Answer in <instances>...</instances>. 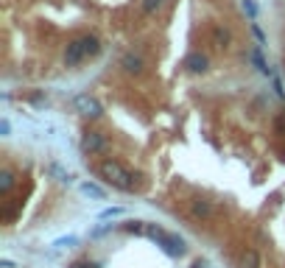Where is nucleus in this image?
I'll use <instances>...</instances> for the list:
<instances>
[{"mask_svg": "<svg viewBox=\"0 0 285 268\" xmlns=\"http://www.w3.org/2000/svg\"><path fill=\"white\" fill-rule=\"evenodd\" d=\"M76 243H79V238H76V235H67V238H59L53 246H76Z\"/></svg>", "mask_w": 285, "mask_h": 268, "instance_id": "nucleus-18", "label": "nucleus"}, {"mask_svg": "<svg viewBox=\"0 0 285 268\" xmlns=\"http://www.w3.org/2000/svg\"><path fill=\"white\" fill-rule=\"evenodd\" d=\"M98 173H101V179H104L107 184H112L115 190L135 193V176H132L121 162H115V159H104V162L98 165Z\"/></svg>", "mask_w": 285, "mask_h": 268, "instance_id": "nucleus-1", "label": "nucleus"}, {"mask_svg": "<svg viewBox=\"0 0 285 268\" xmlns=\"http://www.w3.org/2000/svg\"><path fill=\"white\" fill-rule=\"evenodd\" d=\"M252 62H255V67H257L260 73H266V76H277V73H274V70L269 67V64L263 62V53H260V48H255V50H252Z\"/></svg>", "mask_w": 285, "mask_h": 268, "instance_id": "nucleus-13", "label": "nucleus"}, {"mask_svg": "<svg viewBox=\"0 0 285 268\" xmlns=\"http://www.w3.org/2000/svg\"><path fill=\"white\" fill-rule=\"evenodd\" d=\"M73 106H76V112H79V115H84V118H93V120L101 118V112H104L98 101H95L93 95H87V92L76 95V98H73Z\"/></svg>", "mask_w": 285, "mask_h": 268, "instance_id": "nucleus-3", "label": "nucleus"}, {"mask_svg": "<svg viewBox=\"0 0 285 268\" xmlns=\"http://www.w3.org/2000/svg\"><path fill=\"white\" fill-rule=\"evenodd\" d=\"M145 235H148L151 240H157V243H159V246H162L168 254H171V257H179V254H185V240L179 238V235L165 232L162 226L148 224V226H145Z\"/></svg>", "mask_w": 285, "mask_h": 268, "instance_id": "nucleus-2", "label": "nucleus"}, {"mask_svg": "<svg viewBox=\"0 0 285 268\" xmlns=\"http://www.w3.org/2000/svg\"><path fill=\"white\" fill-rule=\"evenodd\" d=\"M243 11L249 14V20H257V3L255 0H243Z\"/></svg>", "mask_w": 285, "mask_h": 268, "instance_id": "nucleus-17", "label": "nucleus"}, {"mask_svg": "<svg viewBox=\"0 0 285 268\" xmlns=\"http://www.w3.org/2000/svg\"><path fill=\"white\" fill-rule=\"evenodd\" d=\"M190 212H193V218H213V204L196 198V201L190 204Z\"/></svg>", "mask_w": 285, "mask_h": 268, "instance_id": "nucleus-8", "label": "nucleus"}, {"mask_svg": "<svg viewBox=\"0 0 285 268\" xmlns=\"http://www.w3.org/2000/svg\"><path fill=\"white\" fill-rule=\"evenodd\" d=\"M84 59H87V53H84L81 39H73V42L67 45V50H64V64H67V67H76V64H81Z\"/></svg>", "mask_w": 285, "mask_h": 268, "instance_id": "nucleus-6", "label": "nucleus"}, {"mask_svg": "<svg viewBox=\"0 0 285 268\" xmlns=\"http://www.w3.org/2000/svg\"><path fill=\"white\" fill-rule=\"evenodd\" d=\"M8 132H11V123L3 118V123H0V134H3V137H8Z\"/></svg>", "mask_w": 285, "mask_h": 268, "instance_id": "nucleus-22", "label": "nucleus"}, {"mask_svg": "<svg viewBox=\"0 0 285 268\" xmlns=\"http://www.w3.org/2000/svg\"><path fill=\"white\" fill-rule=\"evenodd\" d=\"M81 45H84L87 59H90V56H98V53H101V39H98V36H93V34L81 36Z\"/></svg>", "mask_w": 285, "mask_h": 268, "instance_id": "nucleus-9", "label": "nucleus"}, {"mask_svg": "<svg viewBox=\"0 0 285 268\" xmlns=\"http://www.w3.org/2000/svg\"><path fill=\"white\" fill-rule=\"evenodd\" d=\"M241 268H260V252L257 249H246L241 257Z\"/></svg>", "mask_w": 285, "mask_h": 268, "instance_id": "nucleus-11", "label": "nucleus"}, {"mask_svg": "<svg viewBox=\"0 0 285 268\" xmlns=\"http://www.w3.org/2000/svg\"><path fill=\"white\" fill-rule=\"evenodd\" d=\"M11 187H14V173H11V170H3V173H0V193H8Z\"/></svg>", "mask_w": 285, "mask_h": 268, "instance_id": "nucleus-14", "label": "nucleus"}, {"mask_svg": "<svg viewBox=\"0 0 285 268\" xmlns=\"http://www.w3.org/2000/svg\"><path fill=\"white\" fill-rule=\"evenodd\" d=\"M50 173H53V176H56L59 179V182H62V184H73V179H76V176H73V173H70V170H64L62 168V165H59V162H53V165H50Z\"/></svg>", "mask_w": 285, "mask_h": 268, "instance_id": "nucleus-12", "label": "nucleus"}, {"mask_svg": "<svg viewBox=\"0 0 285 268\" xmlns=\"http://www.w3.org/2000/svg\"><path fill=\"white\" fill-rule=\"evenodd\" d=\"M107 148V140L101 132H87L84 140H81V154H98V151Z\"/></svg>", "mask_w": 285, "mask_h": 268, "instance_id": "nucleus-5", "label": "nucleus"}, {"mask_svg": "<svg viewBox=\"0 0 285 268\" xmlns=\"http://www.w3.org/2000/svg\"><path fill=\"white\" fill-rule=\"evenodd\" d=\"M121 207H109V210H104V212H101V218H118V215H121Z\"/></svg>", "mask_w": 285, "mask_h": 268, "instance_id": "nucleus-19", "label": "nucleus"}, {"mask_svg": "<svg viewBox=\"0 0 285 268\" xmlns=\"http://www.w3.org/2000/svg\"><path fill=\"white\" fill-rule=\"evenodd\" d=\"M121 67L129 73V76H140L145 64H142V59L137 56V53H126V56L121 59Z\"/></svg>", "mask_w": 285, "mask_h": 268, "instance_id": "nucleus-7", "label": "nucleus"}, {"mask_svg": "<svg viewBox=\"0 0 285 268\" xmlns=\"http://www.w3.org/2000/svg\"><path fill=\"white\" fill-rule=\"evenodd\" d=\"M182 67H185L187 73H193V76H201V73H207V67H210V59L196 50V53H187V56H185Z\"/></svg>", "mask_w": 285, "mask_h": 268, "instance_id": "nucleus-4", "label": "nucleus"}, {"mask_svg": "<svg viewBox=\"0 0 285 268\" xmlns=\"http://www.w3.org/2000/svg\"><path fill=\"white\" fill-rule=\"evenodd\" d=\"M145 226H148V224H142V221H129V224H123V229H126V232L145 235Z\"/></svg>", "mask_w": 285, "mask_h": 268, "instance_id": "nucleus-16", "label": "nucleus"}, {"mask_svg": "<svg viewBox=\"0 0 285 268\" xmlns=\"http://www.w3.org/2000/svg\"><path fill=\"white\" fill-rule=\"evenodd\" d=\"M73 268H98V266H95V263H76Z\"/></svg>", "mask_w": 285, "mask_h": 268, "instance_id": "nucleus-23", "label": "nucleus"}, {"mask_svg": "<svg viewBox=\"0 0 285 268\" xmlns=\"http://www.w3.org/2000/svg\"><path fill=\"white\" fill-rule=\"evenodd\" d=\"M81 193H84V196H93V198H104V190H101L98 184H90V182L81 184Z\"/></svg>", "mask_w": 285, "mask_h": 268, "instance_id": "nucleus-15", "label": "nucleus"}, {"mask_svg": "<svg viewBox=\"0 0 285 268\" xmlns=\"http://www.w3.org/2000/svg\"><path fill=\"white\" fill-rule=\"evenodd\" d=\"M159 6H162V0H145V3H142V8H145V11H157Z\"/></svg>", "mask_w": 285, "mask_h": 268, "instance_id": "nucleus-20", "label": "nucleus"}, {"mask_svg": "<svg viewBox=\"0 0 285 268\" xmlns=\"http://www.w3.org/2000/svg\"><path fill=\"white\" fill-rule=\"evenodd\" d=\"M271 78H274V92H277L280 98H283V95H285V90H283V81H280V76H271Z\"/></svg>", "mask_w": 285, "mask_h": 268, "instance_id": "nucleus-21", "label": "nucleus"}, {"mask_svg": "<svg viewBox=\"0 0 285 268\" xmlns=\"http://www.w3.org/2000/svg\"><path fill=\"white\" fill-rule=\"evenodd\" d=\"M213 42H215V48H229L232 34H229L227 28H221V25H215V28H213Z\"/></svg>", "mask_w": 285, "mask_h": 268, "instance_id": "nucleus-10", "label": "nucleus"}]
</instances>
